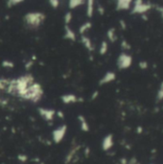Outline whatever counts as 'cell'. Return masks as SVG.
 Here are the masks:
<instances>
[{
  "mask_svg": "<svg viewBox=\"0 0 163 164\" xmlns=\"http://www.w3.org/2000/svg\"><path fill=\"white\" fill-rule=\"evenodd\" d=\"M98 96H99V90H95L94 92L92 93V95H91V97H90V100H91V101H94V100L97 99Z\"/></svg>",
  "mask_w": 163,
  "mask_h": 164,
  "instance_id": "1f68e13d",
  "label": "cell"
},
{
  "mask_svg": "<svg viewBox=\"0 0 163 164\" xmlns=\"http://www.w3.org/2000/svg\"><path fill=\"white\" fill-rule=\"evenodd\" d=\"M142 18H143L145 21H147V20H148V17H147L146 14H142Z\"/></svg>",
  "mask_w": 163,
  "mask_h": 164,
  "instance_id": "ab89813d",
  "label": "cell"
},
{
  "mask_svg": "<svg viewBox=\"0 0 163 164\" xmlns=\"http://www.w3.org/2000/svg\"><path fill=\"white\" fill-rule=\"evenodd\" d=\"M85 3H87V17L88 18H91L94 14V1L88 0Z\"/></svg>",
  "mask_w": 163,
  "mask_h": 164,
  "instance_id": "2e32d148",
  "label": "cell"
},
{
  "mask_svg": "<svg viewBox=\"0 0 163 164\" xmlns=\"http://www.w3.org/2000/svg\"><path fill=\"white\" fill-rule=\"evenodd\" d=\"M60 100L63 101V103H64L65 105L68 104H74L78 102V97H77L75 94H72V93H69V94H64L60 96Z\"/></svg>",
  "mask_w": 163,
  "mask_h": 164,
  "instance_id": "4fadbf2b",
  "label": "cell"
},
{
  "mask_svg": "<svg viewBox=\"0 0 163 164\" xmlns=\"http://www.w3.org/2000/svg\"><path fill=\"white\" fill-rule=\"evenodd\" d=\"M91 27H92L91 21H85L83 24H82L81 27L79 28V34L81 36H83L85 34V32H87L89 29H91Z\"/></svg>",
  "mask_w": 163,
  "mask_h": 164,
  "instance_id": "d6986e66",
  "label": "cell"
},
{
  "mask_svg": "<svg viewBox=\"0 0 163 164\" xmlns=\"http://www.w3.org/2000/svg\"><path fill=\"white\" fill-rule=\"evenodd\" d=\"M56 114H57V116L59 117V118H60V119H64V112L61 111H57Z\"/></svg>",
  "mask_w": 163,
  "mask_h": 164,
  "instance_id": "d590c367",
  "label": "cell"
},
{
  "mask_svg": "<svg viewBox=\"0 0 163 164\" xmlns=\"http://www.w3.org/2000/svg\"><path fill=\"white\" fill-rule=\"evenodd\" d=\"M22 2H23V0H9V1H7V7L12 8V7L17 6V5H18Z\"/></svg>",
  "mask_w": 163,
  "mask_h": 164,
  "instance_id": "d4e9b609",
  "label": "cell"
},
{
  "mask_svg": "<svg viewBox=\"0 0 163 164\" xmlns=\"http://www.w3.org/2000/svg\"><path fill=\"white\" fill-rule=\"evenodd\" d=\"M81 42H82V44L84 46V48L87 49L89 52L94 51L95 47H94V45H93L91 40H90L88 37L84 36V35H83V36H81Z\"/></svg>",
  "mask_w": 163,
  "mask_h": 164,
  "instance_id": "5bb4252c",
  "label": "cell"
},
{
  "mask_svg": "<svg viewBox=\"0 0 163 164\" xmlns=\"http://www.w3.org/2000/svg\"><path fill=\"white\" fill-rule=\"evenodd\" d=\"M77 119L80 122V125H81V130L83 131V132H88L89 131V125H88V122L87 120V118L83 115V114H79L77 116Z\"/></svg>",
  "mask_w": 163,
  "mask_h": 164,
  "instance_id": "9a60e30c",
  "label": "cell"
},
{
  "mask_svg": "<svg viewBox=\"0 0 163 164\" xmlns=\"http://www.w3.org/2000/svg\"><path fill=\"white\" fill-rule=\"evenodd\" d=\"M67 132V126L66 125H63L60 126L59 128L55 129L52 131V140L54 143L59 144L63 141V139L64 138L65 135Z\"/></svg>",
  "mask_w": 163,
  "mask_h": 164,
  "instance_id": "52a82bcc",
  "label": "cell"
},
{
  "mask_svg": "<svg viewBox=\"0 0 163 164\" xmlns=\"http://www.w3.org/2000/svg\"><path fill=\"white\" fill-rule=\"evenodd\" d=\"M97 12H98L99 14L104 15V14H105V8H104L102 5H101V4H99V5L97 6Z\"/></svg>",
  "mask_w": 163,
  "mask_h": 164,
  "instance_id": "4dcf8cb0",
  "label": "cell"
},
{
  "mask_svg": "<svg viewBox=\"0 0 163 164\" xmlns=\"http://www.w3.org/2000/svg\"><path fill=\"white\" fill-rule=\"evenodd\" d=\"M116 79V74L112 71H107L104 76L103 78L99 81V85L100 87H102V85H105L107 84H110L111 82H113L114 80Z\"/></svg>",
  "mask_w": 163,
  "mask_h": 164,
  "instance_id": "30bf717a",
  "label": "cell"
},
{
  "mask_svg": "<svg viewBox=\"0 0 163 164\" xmlns=\"http://www.w3.org/2000/svg\"><path fill=\"white\" fill-rule=\"evenodd\" d=\"M82 146L78 145V144H74L72 145V147L69 149L68 153L66 154L65 158H64V164H72L77 162V154H78L79 151L81 150Z\"/></svg>",
  "mask_w": 163,
  "mask_h": 164,
  "instance_id": "5b68a950",
  "label": "cell"
},
{
  "mask_svg": "<svg viewBox=\"0 0 163 164\" xmlns=\"http://www.w3.org/2000/svg\"><path fill=\"white\" fill-rule=\"evenodd\" d=\"M34 83H35L34 76L31 73H27L25 75L17 78V79L10 80V84L8 85L6 92L14 96L21 97V95L27 90V88Z\"/></svg>",
  "mask_w": 163,
  "mask_h": 164,
  "instance_id": "6da1fadb",
  "label": "cell"
},
{
  "mask_svg": "<svg viewBox=\"0 0 163 164\" xmlns=\"http://www.w3.org/2000/svg\"><path fill=\"white\" fill-rule=\"evenodd\" d=\"M84 4H85V1H83V0H70V1L68 2V8L70 10H74L76 8L83 6Z\"/></svg>",
  "mask_w": 163,
  "mask_h": 164,
  "instance_id": "ac0fdd59",
  "label": "cell"
},
{
  "mask_svg": "<svg viewBox=\"0 0 163 164\" xmlns=\"http://www.w3.org/2000/svg\"><path fill=\"white\" fill-rule=\"evenodd\" d=\"M131 0H118L116 1V11H128L130 9Z\"/></svg>",
  "mask_w": 163,
  "mask_h": 164,
  "instance_id": "8fae6325",
  "label": "cell"
},
{
  "mask_svg": "<svg viewBox=\"0 0 163 164\" xmlns=\"http://www.w3.org/2000/svg\"><path fill=\"white\" fill-rule=\"evenodd\" d=\"M45 18H46V15L41 12H30L23 17V20H24L25 25L29 29H33V30L40 28L45 21Z\"/></svg>",
  "mask_w": 163,
  "mask_h": 164,
  "instance_id": "3957f363",
  "label": "cell"
},
{
  "mask_svg": "<svg viewBox=\"0 0 163 164\" xmlns=\"http://www.w3.org/2000/svg\"><path fill=\"white\" fill-rule=\"evenodd\" d=\"M38 164H44V162L43 161H40V162H38Z\"/></svg>",
  "mask_w": 163,
  "mask_h": 164,
  "instance_id": "60d3db41",
  "label": "cell"
},
{
  "mask_svg": "<svg viewBox=\"0 0 163 164\" xmlns=\"http://www.w3.org/2000/svg\"><path fill=\"white\" fill-rule=\"evenodd\" d=\"M84 155H85V158H88L90 155V148L89 147L84 148Z\"/></svg>",
  "mask_w": 163,
  "mask_h": 164,
  "instance_id": "e575fe53",
  "label": "cell"
},
{
  "mask_svg": "<svg viewBox=\"0 0 163 164\" xmlns=\"http://www.w3.org/2000/svg\"><path fill=\"white\" fill-rule=\"evenodd\" d=\"M163 100V81L160 83L159 85V89L157 91V102H161Z\"/></svg>",
  "mask_w": 163,
  "mask_h": 164,
  "instance_id": "7402d4cb",
  "label": "cell"
},
{
  "mask_svg": "<svg viewBox=\"0 0 163 164\" xmlns=\"http://www.w3.org/2000/svg\"><path fill=\"white\" fill-rule=\"evenodd\" d=\"M108 50V44L106 41H102L101 42V45H100V49H99V54L101 55V56H104V55L107 54Z\"/></svg>",
  "mask_w": 163,
  "mask_h": 164,
  "instance_id": "ffe728a7",
  "label": "cell"
},
{
  "mask_svg": "<svg viewBox=\"0 0 163 164\" xmlns=\"http://www.w3.org/2000/svg\"><path fill=\"white\" fill-rule=\"evenodd\" d=\"M72 18H73V15H72V13H71V12H67V13H65L64 18V24L69 26V24H70V22L72 21Z\"/></svg>",
  "mask_w": 163,
  "mask_h": 164,
  "instance_id": "603a6c76",
  "label": "cell"
},
{
  "mask_svg": "<svg viewBox=\"0 0 163 164\" xmlns=\"http://www.w3.org/2000/svg\"><path fill=\"white\" fill-rule=\"evenodd\" d=\"M33 65H34V61H32V60H30V61H28L26 64H25V65H24V68L27 70V71H29V70L33 67Z\"/></svg>",
  "mask_w": 163,
  "mask_h": 164,
  "instance_id": "f546056e",
  "label": "cell"
},
{
  "mask_svg": "<svg viewBox=\"0 0 163 164\" xmlns=\"http://www.w3.org/2000/svg\"><path fill=\"white\" fill-rule=\"evenodd\" d=\"M134 8L131 10L130 14H145L147 12H148L151 8L152 5L150 3H144L141 0H136V1H134Z\"/></svg>",
  "mask_w": 163,
  "mask_h": 164,
  "instance_id": "8992f818",
  "label": "cell"
},
{
  "mask_svg": "<svg viewBox=\"0 0 163 164\" xmlns=\"http://www.w3.org/2000/svg\"><path fill=\"white\" fill-rule=\"evenodd\" d=\"M1 65L5 68H14V64L12 61H9V60H4L2 61L1 62Z\"/></svg>",
  "mask_w": 163,
  "mask_h": 164,
  "instance_id": "cb8c5ba5",
  "label": "cell"
},
{
  "mask_svg": "<svg viewBox=\"0 0 163 164\" xmlns=\"http://www.w3.org/2000/svg\"><path fill=\"white\" fill-rule=\"evenodd\" d=\"M113 145H114V142H113V135H112V134L107 135L104 137L103 141H102V149H103V151H105V152L110 151L111 148L113 147Z\"/></svg>",
  "mask_w": 163,
  "mask_h": 164,
  "instance_id": "9c48e42d",
  "label": "cell"
},
{
  "mask_svg": "<svg viewBox=\"0 0 163 164\" xmlns=\"http://www.w3.org/2000/svg\"><path fill=\"white\" fill-rule=\"evenodd\" d=\"M107 37L108 38V41H110L111 42H115L116 41H117V36H116V29L114 27H111L107 30Z\"/></svg>",
  "mask_w": 163,
  "mask_h": 164,
  "instance_id": "e0dca14e",
  "label": "cell"
},
{
  "mask_svg": "<svg viewBox=\"0 0 163 164\" xmlns=\"http://www.w3.org/2000/svg\"><path fill=\"white\" fill-rule=\"evenodd\" d=\"M128 160L126 158H121L120 160H119V164H128Z\"/></svg>",
  "mask_w": 163,
  "mask_h": 164,
  "instance_id": "8d00e7d4",
  "label": "cell"
},
{
  "mask_svg": "<svg viewBox=\"0 0 163 164\" xmlns=\"http://www.w3.org/2000/svg\"><path fill=\"white\" fill-rule=\"evenodd\" d=\"M43 88L40 83L35 82L33 84H31L27 88V90L23 93L20 98L24 99L26 101H31L32 103L36 104L38 101H41L43 96Z\"/></svg>",
  "mask_w": 163,
  "mask_h": 164,
  "instance_id": "7a4b0ae2",
  "label": "cell"
},
{
  "mask_svg": "<svg viewBox=\"0 0 163 164\" xmlns=\"http://www.w3.org/2000/svg\"><path fill=\"white\" fill-rule=\"evenodd\" d=\"M17 160L20 161L21 163H25V162H27L28 159H29L28 155H26V154H17Z\"/></svg>",
  "mask_w": 163,
  "mask_h": 164,
  "instance_id": "484cf974",
  "label": "cell"
},
{
  "mask_svg": "<svg viewBox=\"0 0 163 164\" xmlns=\"http://www.w3.org/2000/svg\"><path fill=\"white\" fill-rule=\"evenodd\" d=\"M128 164H140L135 158H131L130 159L128 160Z\"/></svg>",
  "mask_w": 163,
  "mask_h": 164,
  "instance_id": "836d02e7",
  "label": "cell"
},
{
  "mask_svg": "<svg viewBox=\"0 0 163 164\" xmlns=\"http://www.w3.org/2000/svg\"><path fill=\"white\" fill-rule=\"evenodd\" d=\"M119 24H120L122 30H126L127 29V23L125 22V20H124V19H120L119 20Z\"/></svg>",
  "mask_w": 163,
  "mask_h": 164,
  "instance_id": "d6a6232c",
  "label": "cell"
},
{
  "mask_svg": "<svg viewBox=\"0 0 163 164\" xmlns=\"http://www.w3.org/2000/svg\"><path fill=\"white\" fill-rule=\"evenodd\" d=\"M9 84H10V79L1 78V79H0V91H6Z\"/></svg>",
  "mask_w": 163,
  "mask_h": 164,
  "instance_id": "44dd1931",
  "label": "cell"
},
{
  "mask_svg": "<svg viewBox=\"0 0 163 164\" xmlns=\"http://www.w3.org/2000/svg\"><path fill=\"white\" fill-rule=\"evenodd\" d=\"M49 4H50V6L53 8V9L56 10V9H58L59 6H60V1H59V0H50Z\"/></svg>",
  "mask_w": 163,
  "mask_h": 164,
  "instance_id": "83f0119b",
  "label": "cell"
},
{
  "mask_svg": "<svg viewBox=\"0 0 163 164\" xmlns=\"http://www.w3.org/2000/svg\"><path fill=\"white\" fill-rule=\"evenodd\" d=\"M131 64H133V58L130 55L122 52L117 59V67L120 70H125L130 67Z\"/></svg>",
  "mask_w": 163,
  "mask_h": 164,
  "instance_id": "277c9868",
  "label": "cell"
},
{
  "mask_svg": "<svg viewBox=\"0 0 163 164\" xmlns=\"http://www.w3.org/2000/svg\"><path fill=\"white\" fill-rule=\"evenodd\" d=\"M136 132H137L138 135H141L142 132H143V128L141 126H138L137 129H136Z\"/></svg>",
  "mask_w": 163,
  "mask_h": 164,
  "instance_id": "f35d334b",
  "label": "cell"
},
{
  "mask_svg": "<svg viewBox=\"0 0 163 164\" xmlns=\"http://www.w3.org/2000/svg\"><path fill=\"white\" fill-rule=\"evenodd\" d=\"M138 66H139V68H140V69L145 70V69L148 68L149 65H148V62H147L146 61H139Z\"/></svg>",
  "mask_w": 163,
  "mask_h": 164,
  "instance_id": "f1b7e54d",
  "label": "cell"
},
{
  "mask_svg": "<svg viewBox=\"0 0 163 164\" xmlns=\"http://www.w3.org/2000/svg\"><path fill=\"white\" fill-rule=\"evenodd\" d=\"M64 40H67V41H73V42H75L76 40H77L75 32L68 25H64Z\"/></svg>",
  "mask_w": 163,
  "mask_h": 164,
  "instance_id": "7c38bea8",
  "label": "cell"
},
{
  "mask_svg": "<svg viewBox=\"0 0 163 164\" xmlns=\"http://www.w3.org/2000/svg\"><path fill=\"white\" fill-rule=\"evenodd\" d=\"M37 111H38V114H40L42 118L47 122H52L54 116L56 115V111L55 109H51V108L38 107Z\"/></svg>",
  "mask_w": 163,
  "mask_h": 164,
  "instance_id": "ba28073f",
  "label": "cell"
},
{
  "mask_svg": "<svg viewBox=\"0 0 163 164\" xmlns=\"http://www.w3.org/2000/svg\"><path fill=\"white\" fill-rule=\"evenodd\" d=\"M156 9L160 13V14H161V17H162V18H163V7H160V6H156Z\"/></svg>",
  "mask_w": 163,
  "mask_h": 164,
  "instance_id": "74e56055",
  "label": "cell"
},
{
  "mask_svg": "<svg viewBox=\"0 0 163 164\" xmlns=\"http://www.w3.org/2000/svg\"><path fill=\"white\" fill-rule=\"evenodd\" d=\"M120 46H121V48H122L123 50H130V48H131V45H130L126 40H123V41H122Z\"/></svg>",
  "mask_w": 163,
  "mask_h": 164,
  "instance_id": "4316f807",
  "label": "cell"
}]
</instances>
